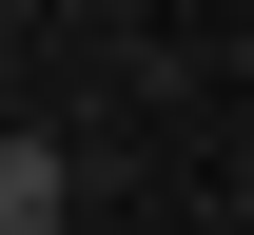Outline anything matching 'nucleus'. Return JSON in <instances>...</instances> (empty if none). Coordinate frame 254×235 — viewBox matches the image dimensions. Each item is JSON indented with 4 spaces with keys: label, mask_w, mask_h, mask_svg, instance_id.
Masks as SVG:
<instances>
[{
    "label": "nucleus",
    "mask_w": 254,
    "mask_h": 235,
    "mask_svg": "<svg viewBox=\"0 0 254 235\" xmlns=\"http://www.w3.org/2000/svg\"><path fill=\"white\" fill-rule=\"evenodd\" d=\"M59 196H78L59 137H0V235H59Z\"/></svg>",
    "instance_id": "nucleus-1"
}]
</instances>
